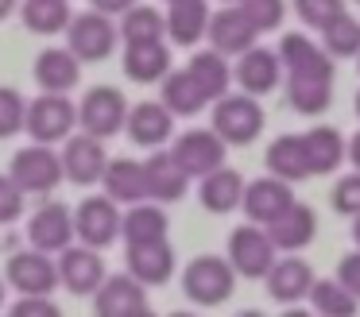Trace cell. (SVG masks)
<instances>
[{"label":"cell","mask_w":360,"mask_h":317,"mask_svg":"<svg viewBox=\"0 0 360 317\" xmlns=\"http://www.w3.org/2000/svg\"><path fill=\"white\" fill-rule=\"evenodd\" d=\"M210 128L225 139L229 147H248L259 139L264 131V108L252 93H225V97L213 101V120Z\"/></svg>","instance_id":"1"},{"label":"cell","mask_w":360,"mask_h":317,"mask_svg":"<svg viewBox=\"0 0 360 317\" xmlns=\"http://www.w3.org/2000/svg\"><path fill=\"white\" fill-rule=\"evenodd\" d=\"M8 174L16 178V186L32 198H51V193L63 186V155L55 151V143H27L12 155Z\"/></svg>","instance_id":"2"},{"label":"cell","mask_w":360,"mask_h":317,"mask_svg":"<svg viewBox=\"0 0 360 317\" xmlns=\"http://www.w3.org/2000/svg\"><path fill=\"white\" fill-rule=\"evenodd\" d=\"M236 278L240 275L233 271L229 255H198L182 271V294L194 306H221V302L233 298Z\"/></svg>","instance_id":"3"},{"label":"cell","mask_w":360,"mask_h":317,"mask_svg":"<svg viewBox=\"0 0 360 317\" xmlns=\"http://www.w3.org/2000/svg\"><path fill=\"white\" fill-rule=\"evenodd\" d=\"M24 131L35 143H63L70 131H78V105L70 101V93H43L35 101H27V120Z\"/></svg>","instance_id":"4"},{"label":"cell","mask_w":360,"mask_h":317,"mask_svg":"<svg viewBox=\"0 0 360 317\" xmlns=\"http://www.w3.org/2000/svg\"><path fill=\"white\" fill-rule=\"evenodd\" d=\"M225 255H229V263H233V271L240 278H267L271 263L279 259V247H275L271 236H267L264 224L248 221V224H240V228L229 232Z\"/></svg>","instance_id":"5"},{"label":"cell","mask_w":360,"mask_h":317,"mask_svg":"<svg viewBox=\"0 0 360 317\" xmlns=\"http://www.w3.org/2000/svg\"><path fill=\"white\" fill-rule=\"evenodd\" d=\"M128 97L117 89V85H94L86 89V97L78 101V128L89 131L97 139H112L124 131L128 120Z\"/></svg>","instance_id":"6"},{"label":"cell","mask_w":360,"mask_h":317,"mask_svg":"<svg viewBox=\"0 0 360 317\" xmlns=\"http://www.w3.org/2000/svg\"><path fill=\"white\" fill-rule=\"evenodd\" d=\"M24 240L32 247H39V252L58 255L63 247H70L78 240V232H74V209L66 201L39 198V205L32 209V216L24 224Z\"/></svg>","instance_id":"7"},{"label":"cell","mask_w":360,"mask_h":317,"mask_svg":"<svg viewBox=\"0 0 360 317\" xmlns=\"http://www.w3.org/2000/svg\"><path fill=\"white\" fill-rule=\"evenodd\" d=\"M120 43V23H112L109 12H78L66 27V46L78 54L82 62H105Z\"/></svg>","instance_id":"8"},{"label":"cell","mask_w":360,"mask_h":317,"mask_svg":"<svg viewBox=\"0 0 360 317\" xmlns=\"http://www.w3.org/2000/svg\"><path fill=\"white\" fill-rule=\"evenodd\" d=\"M4 278L16 294H55L58 290V259L39 247H16L8 252L4 263Z\"/></svg>","instance_id":"9"},{"label":"cell","mask_w":360,"mask_h":317,"mask_svg":"<svg viewBox=\"0 0 360 317\" xmlns=\"http://www.w3.org/2000/svg\"><path fill=\"white\" fill-rule=\"evenodd\" d=\"M120 224H124L120 201H112L109 193H94V198L78 201V209H74V232H78V240L89 247H101V252L120 240Z\"/></svg>","instance_id":"10"},{"label":"cell","mask_w":360,"mask_h":317,"mask_svg":"<svg viewBox=\"0 0 360 317\" xmlns=\"http://www.w3.org/2000/svg\"><path fill=\"white\" fill-rule=\"evenodd\" d=\"M105 259H101V247H89V244H70L58 252V286L70 290L74 298H94L97 286L105 283Z\"/></svg>","instance_id":"11"},{"label":"cell","mask_w":360,"mask_h":317,"mask_svg":"<svg viewBox=\"0 0 360 317\" xmlns=\"http://www.w3.org/2000/svg\"><path fill=\"white\" fill-rule=\"evenodd\" d=\"M63 174L74 186H101V174L109 167V151H105V139L89 136V131H70L63 139Z\"/></svg>","instance_id":"12"},{"label":"cell","mask_w":360,"mask_h":317,"mask_svg":"<svg viewBox=\"0 0 360 317\" xmlns=\"http://www.w3.org/2000/svg\"><path fill=\"white\" fill-rule=\"evenodd\" d=\"M171 155L182 162V170H186L190 178H205L210 170L225 167L229 143L213 128H190V131H182V136H174Z\"/></svg>","instance_id":"13"},{"label":"cell","mask_w":360,"mask_h":317,"mask_svg":"<svg viewBox=\"0 0 360 317\" xmlns=\"http://www.w3.org/2000/svg\"><path fill=\"white\" fill-rule=\"evenodd\" d=\"M94 309L101 317H140V313H148V286L132 271L105 275V283L94 294Z\"/></svg>","instance_id":"14"},{"label":"cell","mask_w":360,"mask_h":317,"mask_svg":"<svg viewBox=\"0 0 360 317\" xmlns=\"http://www.w3.org/2000/svg\"><path fill=\"white\" fill-rule=\"evenodd\" d=\"M287 74L283 70V58L279 51H267V46H248L244 54H236V66H233V77L244 93L252 97H267V93L279 85V77Z\"/></svg>","instance_id":"15"},{"label":"cell","mask_w":360,"mask_h":317,"mask_svg":"<svg viewBox=\"0 0 360 317\" xmlns=\"http://www.w3.org/2000/svg\"><path fill=\"white\" fill-rule=\"evenodd\" d=\"M205 39H210V46H217L221 54H229V58H236V54H244L248 46H256L259 31L256 23L244 15L240 4H229L221 8V12L210 15V27H205Z\"/></svg>","instance_id":"16"},{"label":"cell","mask_w":360,"mask_h":317,"mask_svg":"<svg viewBox=\"0 0 360 317\" xmlns=\"http://www.w3.org/2000/svg\"><path fill=\"white\" fill-rule=\"evenodd\" d=\"M279 58L283 70L295 77H333V54L302 31H290L279 39Z\"/></svg>","instance_id":"17"},{"label":"cell","mask_w":360,"mask_h":317,"mask_svg":"<svg viewBox=\"0 0 360 317\" xmlns=\"http://www.w3.org/2000/svg\"><path fill=\"white\" fill-rule=\"evenodd\" d=\"M124 131L136 147H163L167 139L174 136V112L163 105V101H140V105L128 108Z\"/></svg>","instance_id":"18"},{"label":"cell","mask_w":360,"mask_h":317,"mask_svg":"<svg viewBox=\"0 0 360 317\" xmlns=\"http://www.w3.org/2000/svg\"><path fill=\"white\" fill-rule=\"evenodd\" d=\"M82 82V58L70 46H43L35 54V85L43 93H70Z\"/></svg>","instance_id":"19"},{"label":"cell","mask_w":360,"mask_h":317,"mask_svg":"<svg viewBox=\"0 0 360 317\" xmlns=\"http://www.w3.org/2000/svg\"><path fill=\"white\" fill-rule=\"evenodd\" d=\"M143 170H148V193H151V201H159V205L182 201L186 190H190V182H194V178L182 170V162L174 159L171 151H163V147L151 151V159L143 162Z\"/></svg>","instance_id":"20"},{"label":"cell","mask_w":360,"mask_h":317,"mask_svg":"<svg viewBox=\"0 0 360 317\" xmlns=\"http://www.w3.org/2000/svg\"><path fill=\"white\" fill-rule=\"evenodd\" d=\"M290 201H295V193H290V182H287V178L267 174V178H256V182L244 186L240 209H244V216H248V221L271 224L275 216H279L283 209L290 205Z\"/></svg>","instance_id":"21"},{"label":"cell","mask_w":360,"mask_h":317,"mask_svg":"<svg viewBox=\"0 0 360 317\" xmlns=\"http://www.w3.org/2000/svg\"><path fill=\"white\" fill-rule=\"evenodd\" d=\"M264 228H267V236L275 240L279 252H302V247H310L314 236H318V213H314L310 205H302V201H290V205L283 209L271 224H264Z\"/></svg>","instance_id":"22"},{"label":"cell","mask_w":360,"mask_h":317,"mask_svg":"<svg viewBox=\"0 0 360 317\" xmlns=\"http://www.w3.org/2000/svg\"><path fill=\"white\" fill-rule=\"evenodd\" d=\"M244 186H248V182H244L240 170L217 167V170H210L205 178H198V201H202L205 213L225 216V213H233V209H240Z\"/></svg>","instance_id":"23"},{"label":"cell","mask_w":360,"mask_h":317,"mask_svg":"<svg viewBox=\"0 0 360 317\" xmlns=\"http://www.w3.org/2000/svg\"><path fill=\"white\" fill-rule=\"evenodd\" d=\"M310 286H314V267L306 259H298L295 252L275 259L271 271H267V294L275 302H283V306L310 298Z\"/></svg>","instance_id":"24"},{"label":"cell","mask_w":360,"mask_h":317,"mask_svg":"<svg viewBox=\"0 0 360 317\" xmlns=\"http://www.w3.org/2000/svg\"><path fill=\"white\" fill-rule=\"evenodd\" d=\"M124 74L136 85H155L171 74V46L163 39L148 43H124Z\"/></svg>","instance_id":"25"},{"label":"cell","mask_w":360,"mask_h":317,"mask_svg":"<svg viewBox=\"0 0 360 317\" xmlns=\"http://www.w3.org/2000/svg\"><path fill=\"white\" fill-rule=\"evenodd\" d=\"M120 236H124V247L136 244H159V240L171 236V221H167L163 205L159 201H136V205L124 209V224H120Z\"/></svg>","instance_id":"26"},{"label":"cell","mask_w":360,"mask_h":317,"mask_svg":"<svg viewBox=\"0 0 360 317\" xmlns=\"http://www.w3.org/2000/svg\"><path fill=\"white\" fill-rule=\"evenodd\" d=\"M101 190L109 193L112 201H120V205H136V201H148V170H143V162L136 159H109V167H105L101 174Z\"/></svg>","instance_id":"27"},{"label":"cell","mask_w":360,"mask_h":317,"mask_svg":"<svg viewBox=\"0 0 360 317\" xmlns=\"http://www.w3.org/2000/svg\"><path fill=\"white\" fill-rule=\"evenodd\" d=\"M302 147H306V162H310V178L314 174H333L345 159H349V143L337 128L329 124H314L310 131H302Z\"/></svg>","instance_id":"28"},{"label":"cell","mask_w":360,"mask_h":317,"mask_svg":"<svg viewBox=\"0 0 360 317\" xmlns=\"http://www.w3.org/2000/svg\"><path fill=\"white\" fill-rule=\"evenodd\" d=\"M174 247L171 240H159V244H136L128 247V271L140 278L143 286H163L174 275Z\"/></svg>","instance_id":"29"},{"label":"cell","mask_w":360,"mask_h":317,"mask_svg":"<svg viewBox=\"0 0 360 317\" xmlns=\"http://www.w3.org/2000/svg\"><path fill=\"white\" fill-rule=\"evenodd\" d=\"M210 15L213 12L205 0H174L167 4V39L174 46H194L198 39H205Z\"/></svg>","instance_id":"30"},{"label":"cell","mask_w":360,"mask_h":317,"mask_svg":"<svg viewBox=\"0 0 360 317\" xmlns=\"http://www.w3.org/2000/svg\"><path fill=\"white\" fill-rule=\"evenodd\" d=\"M159 101H163L174 116H198L210 105V97L202 93V85L194 82L190 70H171V74L159 82Z\"/></svg>","instance_id":"31"},{"label":"cell","mask_w":360,"mask_h":317,"mask_svg":"<svg viewBox=\"0 0 360 317\" xmlns=\"http://www.w3.org/2000/svg\"><path fill=\"white\" fill-rule=\"evenodd\" d=\"M264 162H267V174L287 178L290 186L310 178V162H306L302 136H279V139H271V143H267Z\"/></svg>","instance_id":"32"},{"label":"cell","mask_w":360,"mask_h":317,"mask_svg":"<svg viewBox=\"0 0 360 317\" xmlns=\"http://www.w3.org/2000/svg\"><path fill=\"white\" fill-rule=\"evenodd\" d=\"M190 74H194V82L202 85V93L210 101L225 97L229 85H233V62H229V54H221L217 46H210V51H198L194 58H190Z\"/></svg>","instance_id":"33"},{"label":"cell","mask_w":360,"mask_h":317,"mask_svg":"<svg viewBox=\"0 0 360 317\" xmlns=\"http://www.w3.org/2000/svg\"><path fill=\"white\" fill-rule=\"evenodd\" d=\"M20 20L32 35H66L74 12H70V0H24L20 4Z\"/></svg>","instance_id":"34"},{"label":"cell","mask_w":360,"mask_h":317,"mask_svg":"<svg viewBox=\"0 0 360 317\" xmlns=\"http://www.w3.org/2000/svg\"><path fill=\"white\" fill-rule=\"evenodd\" d=\"M287 105L302 116H321L333 105V77H295V74H287Z\"/></svg>","instance_id":"35"},{"label":"cell","mask_w":360,"mask_h":317,"mask_svg":"<svg viewBox=\"0 0 360 317\" xmlns=\"http://www.w3.org/2000/svg\"><path fill=\"white\" fill-rule=\"evenodd\" d=\"M120 39L124 43H148V39H167V12L136 0L124 15H120Z\"/></svg>","instance_id":"36"},{"label":"cell","mask_w":360,"mask_h":317,"mask_svg":"<svg viewBox=\"0 0 360 317\" xmlns=\"http://www.w3.org/2000/svg\"><path fill=\"white\" fill-rule=\"evenodd\" d=\"M310 302H314V309L326 313V317H352L360 306V298L341 283V278H314Z\"/></svg>","instance_id":"37"},{"label":"cell","mask_w":360,"mask_h":317,"mask_svg":"<svg viewBox=\"0 0 360 317\" xmlns=\"http://www.w3.org/2000/svg\"><path fill=\"white\" fill-rule=\"evenodd\" d=\"M321 46H326L333 58H360V20H352L349 12L329 20L326 27H321Z\"/></svg>","instance_id":"38"},{"label":"cell","mask_w":360,"mask_h":317,"mask_svg":"<svg viewBox=\"0 0 360 317\" xmlns=\"http://www.w3.org/2000/svg\"><path fill=\"white\" fill-rule=\"evenodd\" d=\"M24 120H27V97L12 85H0V139L20 136Z\"/></svg>","instance_id":"39"},{"label":"cell","mask_w":360,"mask_h":317,"mask_svg":"<svg viewBox=\"0 0 360 317\" xmlns=\"http://www.w3.org/2000/svg\"><path fill=\"white\" fill-rule=\"evenodd\" d=\"M244 15L256 23L259 35L267 31H279L283 27V15H287V0H240Z\"/></svg>","instance_id":"40"},{"label":"cell","mask_w":360,"mask_h":317,"mask_svg":"<svg viewBox=\"0 0 360 317\" xmlns=\"http://www.w3.org/2000/svg\"><path fill=\"white\" fill-rule=\"evenodd\" d=\"M345 12V0H295V15L306 23V27L321 31L329 20Z\"/></svg>","instance_id":"41"},{"label":"cell","mask_w":360,"mask_h":317,"mask_svg":"<svg viewBox=\"0 0 360 317\" xmlns=\"http://www.w3.org/2000/svg\"><path fill=\"white\" fill-rule=\"evenodd\" d=\"M27 209V193L16 186L12 174H0V228L4 224H16Z\"/></svg>","instance_id":"42"},{"label":"cell","mask_w":360,"mask_h":317,"mask_svg":"<svg viewBox=\"0 0 360 317\" xmlns=\"http://www.w3.org/2000/svg\"><path fill=\"white\" fill-rule=\"evenodd\" d=\"M333 209L341 216H356L360 213V170L345 174L341 182L333 186Z\"/></svg>","instance_id":"43"},{"label":"cell","mask_w":360,"mask_h":317,"mask_svg":"<svg viewBox=\"0 0 360 317\" xmlns=\"http://www.w3.org/2000/svg\"><path fill=\"white\" fill-rule=\"evenodd\" d=\"M58 306L51 294H20V302H12V317H55Z\"/></svg>","instance_id":"44"},{"label":"cell","mask_w":360,"mask_h":317,"mask_svg":"<svg viewBox=\"0 0 360 317\" xmlns=\"http://www.w3.org/2000/svg\"><path fill=\"white\" fill-rule=\"evenodd\" d=\"M337 278H341V283L360 298V247H356L352 255H345L341 263H337Z\"/></svg>","instance_id":"45"},{"label":"cell","mask_w":360,"mask_h":317,"mask_svg":"<svg viewBox=\"0 0 360 317\" xmlns=\"http://www.w3.org/2000/svg\"><path fill=\"white\" fill-rule=\"evenodd\" d=\"M132 4H136V0H89V8H97V12H109V15H124Z\"/></svg>","instance_id":"46"},{"label":"cell","mask_w":360,"mask_h":317,"mask_svg":"<svg viewBox=\"0 0 360 317\" xmlns=\"http://www.w3.org/2000/svg\"><path fill=\"white\" fill-rule=\"evenodd\" d=\"M20 4H24V0H0V23L12 20V15L20 12Z\"/></svg>","instance_id":"47"},{"label":"cell","mask_w":360,"mask_h":317,"mask_svg":"<svg viewBox=\"0 0 360 317\" xmlns=\"http://www.w3.org/2000/svg\"><path fill=\"white\" fill-rule=\"evenodd\" d=\"M349 162H352V170H360V131L349 139Z\"/></svg>","instance_id":"48"},{"label":"cell","mask_w":360,"mask_h":317,"mask_svg":"<svg viewBox=\"0 0 360 317\" xmlns=\"http://www.w3.org/2000/svg\"><path fill=\"white\" fill-rule=\"evenodd\" d=\"M352 244H356V247H360V213H356V216H352Z\"/></svg>","instance_id":"49"},{"label":"cell","mask_w":360,"mask_h":317,"mask_svg":"<svg viewBox=\"0 0 360 317\" xmlns=\"http://www.w3.org/2000/svg\"><path fill=\"white\" fill-rule=\"evenodd\" d=\"M4 290H8V278H0V309H4Z\"/></svg>","instance_id":"50"},{"label":"cell","mask_w":360,"mask_h":317,"mask_svg":"<svg viewBox=\"0 0 360 317\" xmlns=\"http://www.w3.org/2000/svg\"><path fill=\"white\" fill-rule=\"evenodd\" d=\"M352 112H356V116H360V93H356V101H352Z\"/></svg>","instance_id":"51"},{"label":"cell","mask_w":360,"mask_h":317,"mask_svg":"<svg viewBox=\"0 0 360 317\" xmlns=\"http://www.w3.org/2000/svg\"><path fill=\"white\" fill-rule=\"evenodd\" d=\"M221 4H240V0H221Z\"/></svg>","instance_id":"52"},{"label":"cell","mask_w":360,"mask_h":317,"mask_svg":"<svg viewBox=\"0 0 360 317\" xmlns=\"http://www.w3.org/2000/svg\"><path fill=\"white\" fill-rule=\"evenodd\" d=\"M167 4H174V0H167Z\"/></svg>","instance_id":"53"},{"label":"cell","mask_w":360,"mask_h":317,"mask_svg":"<svg viewBox=\"0 0 360 317\" xmlns=\"http://www.w3.org/2000/svg\"><path fill=\"white\" fill-rule=\"evenodd\" d=\"M356 4H360V0H356Z\"/></svg>","instance_id":"54"},{"label":"cell","mask_w":360,"mask_h":317,"mask_svg":"<svg viewBox=\"0 0 360 317\" xmlns=\"http://www.w3.org/2000/svg\"><path fill=\"white\" fill-rule=\"evenodd\" d=\"M356 62H360V58H356Z\"/></svg>","instance_id":"55"}]
</instances>
